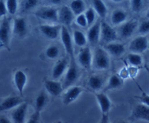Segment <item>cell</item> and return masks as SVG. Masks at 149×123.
<instances>
[{
	"instance_id": "obj_36",
	"label": "cell",
	"mask_w": 149,
	"mask_h": 123,
	"mask_svg": "<svg viewBox=\"0 0 149 123\" xmlns=\"http://www.w3.org/2000/svg\"><path fill=\"white\" fill-rule=\"evenodd\" d=\"M143 6V0H130V8L132 12L136 13L141 12Z\"/></svg>"
},
{
	"instance_id": "obj_8",
	"label": "cell",
	"mask_w": 149,
	"mask_h": 123,
	"mask_svg": "<svg viewBox=\"0 0 149 123\" xmlns=\"http://www.w3.org/2000/svg\"><path fill=\"white\" fill-rule=\"evenodd\" d=\"M93 53L89 47H84L78 53L77 56V63L80 66L86 70H90L92 68Z\"/></svg>"
},
{
	"instance_id": "obj_21",
	"label": "cell",
	"mask_w": 149,
	"mask_h": 123,
	"mask_svg": "<svg viewBox=\"0 0 149 123\" xmlns=\"http://www.w3.org/2000/svg\"><path fill=\"white\" fill-rule=\"evenodd\" d=\"M95 97L102 114H108L112 106L110 98L104 93H95Z\"/></svg>"
},
{
	"instance_id": "obj_28",
	"label": "cell",
	"mask_w": 149,
	"mask_h": 123,
	"mask_svg": "<svg viewBox=\"0 0 149 123\" xmlns=\"http://www.w3.org/2000/svg\"><path fill=\"white\" fill-rule=\"evenodd\" d=\"M72 39L74 45H77L79 48H84L88 43V40L86 34L83 31L79 30H75L72 34Z\"/></svg>"
},
{
	"instance_id": "obj_1",
	"label": "cell",
	"mask_w": 149,
	"mask_h": 123,
	"mask_svg": "<svg viewBox=\"0 0 149 123\" xmlns=\"http://www.w3.org/2000/svg\"><path fill=\"white\" fill-rule=\"evenodd\" d=\"M81 72L79 70V66L78 65L77 61L73 59H70V64L69 66L66 71L64 75V79H63L62 85L64 89L73 86L76 83L78 80L79 79Z\"/></svg>"
},
{
	"instance_id": "obj_22",
	"label": "cell",
	"mask_w": 149,
	"mask_h": 123,
	"mask_svg": "<svg viewBox=\"0 0 149 123\" xmlns=\"http://www.w3.org/2000/svg\"><path fill=\"white\" fill-rule=\"evenodd\" d=\"M104 49L110 54V55L116 57V58L121 57V55H124L126 51V48L124 44L116 42L106 44Z\"/></svg>"
},
{
	"instance_id": "obj_2",
	"label": "cell",
	"mask_w": 149,
	"mask_h": 123,
	"mask_svg": "<svg viewBox=\"0 0 149 123\" xmlns=\"http://www.w3.org/2000/svg\"><path fill=\"white\" fill-rule=\"evenodd\" d=\"M110 54L105 49L98 48L93 53L92 67L98 71H104L110 68Z\"/></svg>"
},
{
	"instance_id": "obj_15",
	"label": "cell",
	"mask_w": 149,
	"mask_h": 123,
	"mask_svg": "<svg viewBox=\"0 0 149 123\" xmlns=\"http://www.w3.org/2000/svg\"><path fill=\"white\" fill-rule=\"evenodd\" d=\"M138 22L136 20L127 21L119 26L118 34L123 39H128L134 34L138 27Z\"/></svg>"
},
{
	"instance_id": "obj_10",
	"label": "cell",
	"mask_w": 149,
	"mask_h": 123,
	"mask_svg": "<svg viewBox=\"0 0 149 123\" xmlns=\"http://www.w3.org/2000/svg\"><path fill=\"white\" fill-rule=\"evenodd\" d=\"M38 29L44 37L50 40H55L60 37L61 26L56 24H42L40 26Z\"/></svg>"
},
{
	"instance_id": "obj_14",
	"label": "cell",
	"mask_w": 149,
	"mask_h": 123,
	"mask_svg": "<svg viewBox=\"0 0 149 123\" xmlns=\"http://www.w3.org/2000/svg\"><path fill=\"white\" fill-rule=\"evenodd\" d=\"M74 16L75 15L69 6L63 5L58 9V22L62 24V26H71L74 20Z\"/></svg>"
},
{
	"instance_id": "obj_11",
	"label": "cell",
	"mask_w": 149,
	"mask_h": 123,
	"mask_svg": "<svg viewBox=\"0 0 149 123\" xmlns=\"http://www.w3.org/2000/svg\"><path fill=\"white\" fill-rule=\"evenodd\" d=\"M84 91V88L80 86H76V85H73L65 89V92L63 93L62 95L63 104L66 106L72 104L79 98Z\"/></svg>"
},
{
	"instance_id": "obj_37",
	"label": "cell",
	"mask_w": 149,
	"mask_h": 123,
	"mask_svg": "<svg viewBox=\"0 0 149 123\" xmlns=\"http://www.w3.org/2000/svg\"><path fill=\"white\" fill-rule=\"evenodd\" d=\"M74 21H75V23L81 28H86L88 26V23H87L86 18L84 13L76 15L75 18H74Z\"/></svg>"
},
{
	"instance_id": "obj_41",
	"label": "cell",
	"mask_w": 149,
	"mask_h": 123,
	"mask_svg": "<svg viewBox=\"0 0 149 123\" xmlns=\"http://www.w3.org/2000/svg\"><path fill=\"white\" fill-rule=\"evenodd\" d=\"M118 75L123 79H125L128 78L130 77V73H129V71L127 69H125V68H123L122 70H121V72L119 73Z\"/></svg>"
},
{
	"instance_id": "obj_40",
	"label": "cell",
	"mask_w": 149,
	"mask_h": 123,
	"mask_svg": "<svg viewBox=\"0 0 149 123\" xmlns=\"http://www.w3.org/2000/svg\"><path fill=\"white\" fill-rule=\"evenodd\" d=\"M139 100H140V103L144 105L149 106V95L145 92H142V94L140 96L138 97Z\"/></svg>"
},
{
	"instance_id": "obj_26",
	"label": "cell",
	"mask_w": 149,
	"mask_h": 123,
	"mask_svg": "<svg viewBox=\"0 0 149 123\" xmlns=\"http://www.w3.org/2000/svg\"><path fill=\"white\" fill-rule=\"evenodd\" d=\"M91 8L100 18H104L107 15V8L103 0H91Z\"/></svg>"
},
{
	"instance_id": "obj_18",
	"label": "cell",
	"mask_w": 149,
	"mask_h": 123,
	"mask_svg": "<svg viewBox=\"0 0 149 123\" xmlns=\"http://www.w3.org/2000/svg\"><path fill=\"white\" fill-rule=\"evenodd\" d=\"M27 81H28V77L24 71L17 70L15 71L13 75V82L17 91L21 95H22L24 93Z\"/></svg>"
},
{
	"instance_id": "obj_35",
	"label": "cell",
	"mask_w": 149,
	"mask_h": 123,
	"mask_svg": "<svg viewBox=\"0 0 149 123\" xmlns=\"http://www.w3.org/2000/svg\"><path fill=\"white\" fill-rule=\"evenodd\" d=\"M137 31L140 35H146L149 34V19L146 18L138 24Z\"/></svg>"
},
{
	"instance_id": "obj_32",
	"label": "cell",
	"mask_w": 149,
	"mask_h": 123,
	"mask_svg": "<svg viewBox=\"0 0 149 123\" xmlns=\"http://www.w3.org/2000/svg\"><path fill=\"white\" fill-rule=\"evenodd\" d=\"M45 56L51 60H54L58 58L59 55V49L58 46L55 45H51L48 46L45 50Z\"/></svg>"
},
{
	"instance_id": "obj_30",
	"label": "cell",
	"mask_w": 149,
	"mask_h": 123,
	"mask_svg": "<svg viewBox=\"0 0 149 123\" xmlns=\"http://www.w3.org/2000/svg\"><path fill=\"white\" fill-rule=\"evenodd\" d=\"M127 60L129 64L134 67L140 66L143 64V57L140 54L131 53L127 55Z\"/></svg>"
},
{
	"instance_id": "obj_9",
	"label": "cell",
	"mask_w": 149,
	"mask_h": 123,
	"mask_svg": "<svg viewBox=\"0 0 149 123\" xmlns=\"http://www.w3.org/2000/svg\"><path fill=\"white\" fill-rule=\"evenodd\" d=\"M12 33L18 38H24L28 34V23L26 20L23 17L14 18L12 23Z\"/></svg>"
},
{
	"instance_id": "obj_7",
	"label": "cell",
	"mask_w": 149,
	"mask_h": 123,
	"mask_svg": "<svg viewBox=\"0 0 149 123\" xmlns=\"http://www.w3.org/2000/svg\"><path fill=\"white\" fill-rule=\"evenodd\" d=\"M149 46V41L146 35H140L136 37L130 42L129 45V50L133 53L141 54L146 52Z\"/></svg>"
},
{
	"instance_id": "obj_12",
	"label": "cell",
	"mask_w": 149,
	"mask_h": 123,
	"mask_svg": "<svg viewBox=\"0 0 149 123\" xmlns=\"http://www.w3.org/2000/svg\"><path fill=\"white\" fill-rule=\"evenodd\" d=\"M28 108V103L24 101L13 109L10 114V120H12L13 123H26Z\"/></svg>"
},
{
	"instance_id": "obj_47",
	"label": "cell",
	"mask_w": 149,
	"mask_h": 123,
	"mask_svg": "<svg viewBox=\"0 0 149 123\" xmlns=\"http://www.w3.org/2000/svg\"><path fill=\"white\" fill-rule=\"evenodd\" d=\"M118 123H130V122H128L125 121V120H121V121L118 122Z\"/></svg>"
},
{
	"instance_id": "obj_43",
	"label": "cell",
	"mask_w": 149,
	"mask_h": 123,
	"mask_svg": "<svg viewBox=\"0 0 149 123\" xmlns=\"http://www.w3.org/2000/svg\"><path fill=\"white\" fill-rule=\"evenodd\" d=\"M0 123H13L12 120L5 116H0Z\"/></svg>"
},
{
	"instance_id": "obj_44",
	"label": "cell",
	"mask_w": 149,
	"mask_h": 123,
	"mask_svg": "<svg viewBox=\"0 0 149 123\" xmlns=\"http://www.w3.org/2000/svg\"><path fill=\"white\" fill-rule=\"evenodd\" d=\"M48 2L54 5H58L62 2V0H47Z\"/></svg>"
},
{
	"instance_id": "obj_38",
	"label": "cell",
	"mask_w": 149,
	"mask_h": 123,
	"mask_svg": "<svg viewBox=\"0 0 149 123\" xmlns=\"http://www.w3.org/2000/svg\"><path fill=\"white\" fill-rule=\"evenodd\" d=\"M40 113L34 111L28 120H26V123H40Z\"/></svg>"
},
{
	"instance_id": "obj_20",
	"label": "cell",
	"mask_w": 149,
	"mask_h": 123,
	"mask_svg": "<svg viewBox=\"0 0 149 123\" xmlns=\"http://www.w3.org/2000/svg\"><path fill=\"white\" fill-rule=\"evenodd\" d=\"M100 23L101 21H96L87 31V40L92 45H97L100 41Z\"/></svg>"
},
{
	"instance_id": "obj_3",
	"label": "cell",
	"mask_w": 149,
	"mask_h": 123,
	"mask_svg": "<svg viewBox=\"0 0 149 123\" xmlns=\"http://www.w3.org/2000/svg\"><path fill=\"white\" fill-rule=\"evenodd\" d=\"M12 24L10 20L5 17L0 21V48L10 50Z\"/></svg>"
},
{
	"instance_id": "obj_19",
	"label": "cell",
	"mask_w": 149,
	"mask_h": 123,
	"mask_svg": "<svg viewBox=\"0 0 149 123\" xmlns=\"http://www.w3.org/2000/svg\"><path fill=\"white\" fill-rule=\"evenodd\" d=\"M132 117L134 120H143L149 122V106L141 103L138 104L133 108Z\"/></svg>"
},
{
	"instance_id": "obj_25",
	"label": "cell",
	"mask_w": 149,
	"mask_h": 123,
	"mask_svg": "<svg viewBox=\"0 0 149 123\" xmlns=\"http://www.w3.org/2000/svg\"><path fill=\"white\" fill-rule=\"evenodd\" d=\"M104 81L102 77L98 74H92L88 79V85L91 90L99 92L104 87Z\"/></svg>"
},
{
	"instance_id": "obj_17",
	"label": "cell",
	"mask_w": 149,
	"mask_h": 123,
	"mask_svg": "<svg viewBox=\"0 0 149 123\" xmlns=\"http://www.w3.org/2000/svg\"><path fill=\"white\" fill-rule=\"evenodd\" d=\"M44 87L47 93L51 96L56 97L61 95L64 91L62 83L58 80L55 79H45L44 81Z\"/></svg>"
},
{
	"instance_id": "obj_24",
	"label": "cell",
	"mask_w": 149,
	"mask_h": 123,
	"mask_svg": "<svg viewBox=\"0 0 149 123\" xmlns=\"http://www.w3.org/2000/svg\"><path fill=\"white\" fill-rule=\"evenodd\" d=\"M124 85V79L118 74H113L110 76L104 87V91H114L121 88Z\"/></svg>"
},
{
	"instance_id": "obj_45",
	"label": "cell",
	"mask_w": 149,
	"mask_h": 123,
	"mask_svg": "<svg viewBox=\"0 0 149 123\" xmlns=\"http://www.w3.org/2000/svg\"><path fill=\"white\" fill-rule=\"evenodd\" d=\"M113 2H115V3H120V2H123L124 0H111Z\"/></svg>"
},
{
	"instance_id": "obj_27",
	"label": "cell",
	"mask_w": 149,
	"mask_h": 123,
	"mask_svg": "<svg viewBox=\"0 0 149 123\" xmlns=\"http://www.w3.org/2000/svg\"><path fill=\"white\" fill-rule=\"evenodd\" d=\"M48 101V98L46 93L44 91L39 93L38 95L36 96L34 101V111L41 113V111L46 106Z\"/></svg>"
},
{
	"instance_id": "obj_6",
	"label": "cell",
	"mask_w": 149,
	"mask_h": 123,
	"mask_svg": "<svg viewBox=\"0 0 149 123\" xmlns=\"http://www.w3.org/2000/svg\"><path fill=\"white\" fill-rule=\"evenodd\" d=\"M60 38L62 42L65 52L67 53L69 59H73L74 56V42H73L72 37L70 34L67 26H61Z\"/></svg>"
},
{
	"instance_id": "obj_39",
	"label": "cell",
	"mask_w": 149,
	"mask_h": 123,
	"mask_svg": "<svg viewBox=\"0 0 149 123\" xmlns=\"http://www.w3.org/2000/svg\"><path fill=\"white\" fill-rule=\"evenodd\" d=\"M8 13V12L6 8V5H5V2L4 0H0V21L6 17Z\"/></svg>"
},
{
	"instance_id": "obj_34",
	"label": "cell",
	"mask_w": 149,
	"mask_h": 123,
	"mask_svg": "<svg viewBox=\"0 0 149 123\" xmlns=\"http://www.w3.org/2000/svg\"><path fill=\"white\" fill-rule=\"evenodd\" d=\"M84 15H85L87 23H88V26H91V25H93L96 22L97 13H96L95 11L92 8H89L86 10Z\"/></svg>"
},
{
	"instance_id": "obj_16",
	"label": "cell",
	"mask_w": 149,
	"mask_h": 123,
	"mask_svg": "<svg viewBox=\"0 0 149 123\" xmlns=\"http://www.w3.org/2000/svg\"><path fill=\"white\" fill-rule=\"evenodd\" d=\"M24 98L18 95H11L5 98L0 103V112L12 111L13 109L24 102Z\"/></svg>"
},
{
	"instance_id": "obj_13",
	"label": "cell",
	"mask_w": 149,
	"mask_h": 123,
	"mask_svg": "<svg viewBox=\"0 0 149 123\" xmlns=\"http://www.w3.org/2000/svg\"><path fill=\"white\" fill-rule=\"evenodd\" d=\"M69 64H70V59L68 57L61 58L57 61L51 70V77L53 79L58 80L62 76H64L68 68Z\"/></svg>"
},
{
	"instance_id": "obj_4",
	"label": "cell",
	"mask_w": 149,
	"mask_h": 123,
	"mask_svg": "<svg viewBox=\"0 0 149 123\" xmlns=\"http://www.w3.org/2000/svg\"><path fill=\"white\" fill-rule=\"evenodd\" d=\"M37 18L47 22H58V9L51 6L40 7L34 12Z\"/></svg>"
},
{
	"instance_id": "obj_23",
	"label": "cell",
	"mask_w": 149,
	"mask_h": 123,
	"mask_svg": "<svg viewBox=\"0 0 149 123\" xmlns=\"http://www.w3.org/2000/svg\"><path fill=\"white\" fill-rule=\"evenodd\" d=\"M127 18H128V15L127 12L124 10L118 8L112 12L110 21H111V23L113 26H120L127 21Z\"/></svg>"
},
{
	"instance_id": "obj_29",
	"label": "cell",
	"mask_w": 149,
	"mask_h": 123,
	"mask_svg": "<svg viewBox=\"0 0 149 123\" xmlns=\"http://www.w3.org/2000/svg\"><path fill=\"white\" fill-rule=\"evenodd\" d=\"M70 8L72 11L73 14L76 16L85 12L86 10V5L84 0H72L70 2Z\"/></svg>"
},
{
	"instance_id": "obj_33",
	"label": "cell",
	"mask_w": 149,
	"mask_h": 123,
	"mask_svg": "<svg viewBox=\"0 0 149 123\" xmlns=\"http://www.w3.org/2000/svg\"><path fill=\"white\" fill-rule=\"evenodd\" d=\"M5 5H6L8 12L10 15H15L19 7L18 0H6Z\"/></svg>"
},
{
	"instance_id": "obj_46",
	"label": "cell",
	"mask_w": 149,
	"mask_h": 123,
	"mask_svg": "<svg viewBox=\"0 0 149 123\" xmlns=\"http://www.w3.org/2000/svg\"><path fill=\"white\" fill-rule=\"evenodd\" d=\"M146 18H148V19H149V8H148V9L147 10V11H146Z\"/></svg>"
},
{
	"instance_id": "obj_31",
	"label": "cell",
	"mask_w": 149,
	"mask_h": 123,
	"mask_svg": "<svg viewBox=\"0 0 149 123\" xmlns=\"http://www.w3.org/2000/svg\"><path fill=\"white\" fill-rule=\"evenodd\" d=\"M39 4V0H23L21 3V10L23 12L31 11L37 8Z\"/></svg>"
},
{
	"instance_id": "obj_5",
	"label": "cell",
	"mask_w": 149,
	"mask_h": 123,
	"mask_svg": "<svg viewBox=\"0 0 149 123\" xmlns=\"http://www.w3.org/2000/svg\"><path fill=\"white\" fill-rule=\"evenodd\" d=\"M118 38V32L105 21H101L100 23V41L102 43L108 44L116 42Z\"/></svg>"
},
{
	"instance_id": "obj_42",
	"label": "cell",
	"mask_w": 149,
	"mask_h": 123,
	"mask_svg": "<svg viewBox=\"0 0 149 123\" xmlns=\"http://www.w3.org/2000/svg\"><path fill=\"white\" fill-rule=\"evenodd\" d=\"M99 123H110L108 114H102V117Z\"/></svg>"
}]
</instances>
